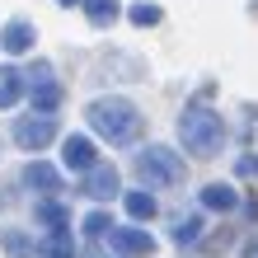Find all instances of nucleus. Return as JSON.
<instances>
[{"label": "nucleus", "instance_id": "f257e3e1", "mask_svg": "<svg viewBox=\"0 0 258 258\" xmlns=\"http://www.w3.org/2000/svg\"><path fill=\"white\" fill-rule=\"evenodd\" d=\"M85 117H89V132L103 136L108 146H127V141H136V132H141V108H136L132 99H122V94L94 99L85 108Z\"/></svg>", "mask_w": 258, "mask_h": 258}, {"label": "nucleus", "instance_id": "f03ea898", "mask_svg": "<svg viewBox=\"0 0 258 258\" xmlns=\"http://www.w3.org/2000/svg\"><path fill=\"white\" fill-rule=\"evenodd\" d=\"M178 141L188 146V155L211 160V155L225 146V117L211 113L207 103H188L183 117H178Z\"/></svg>", "mask_w": 258, "mask_h": 258}, {"label": "nucleus", "instance_id": "7ed1b4c3", "mask_svg": "<svg viewBox=\"0 0 258 258\" xmlns=\"http://www.w3.org/2000/svg\"><path fill=\"white\" fill-rule=\"evenodd\" d=\"M136 174L146 178L150 188H174L183 178V155H174L169 146H146L136 155Z\"/></svg>", "mask_w": 258, "mask_h": 258}, {"label": "nucleus", "instance_id": "20e7f679", "mask_svg": "<svg viewBox=\"0 0 258 258\" xmlns=\"http://www.w3.org/2000/svg\"><path fill=\"white\" fill-rule=\"evenodd\" d=\"M28 94H33V113H56V103H61V85H56V75L47 61H33L28 66Z\"/></svg>", "mask_w": 258, "mask_h": 258}, {"label": "nucleus", "instance_id": "39448f33", "mask_svg": "<svg viewBox=\"0 0 258 258\" xmlns=\"http://www.w3.org/2000/svg\"><path fill=\"white\" fill-rule=\"evenodd\" d=\"M52 136H56V117H47V113H28V117L14 122V141L24 150H42Z\"/></svg>", "mask_w": 258, "mask_h": 258}, {"label": "nucleus", "instance_id": "423d86ee", "mask_svg": "<svg viewBox=\"0 0 258 258\" xmlns=\"http://www.w3.org/2000/svg\"><path fill=\"white\" fill-rule=\"evenodd\" d=\"M108 244H113V253H122V258H146V253H155L150 230H136V225H117V230L108 235Z\"/></svg>", "mask_w": 258, "mask_h": 258}, {"label": "nucleus", "instance_id": "0eeeda50", "mask_svg": "<svg viewBox=\"0 0 258 258\" xmlns=\"http://www.w3.org/2000/svg\"><path fill=\"white\" fill-rule=\"evenodd\" d=\"M61 164H66L71 174H94L99 169L94 141H89V136H66V141H61Z\"/></svg>", "mask_w": 258, "mask_h": 258}, {"label": "nucleus", "instance_id": "6e6552de", "mask_svg": "<svg viewBox=\"0 0 258 258\" xmlns=\"http://www.w3.org/2000/svg\"><path fill=\"white\" fill-rule=\"evenodd\" d=\"M80 192H85V197H94V202H108V197L117 192V169H113V164H99L94 174H85V178H80Z\"/></svg>", "mask_w": 258, "mask_h": 258}, {"label": "nucleus", "instance_id": "1a4fd4ad", "mask_svg": "<svg viewBox=\"0 0 258 258\" xmlns=\"http://www.w3.org/2000/svg\"><path fill=\"white\" fill-rule=\"evenodd\" d=\"M33 42H38V33H33L28 19H10L5 28H0V47H5V52H28Z\"/></svg>", "mask_w": 258, "mask_h": 258}, {"label": "nucleus", "instance_id": "9d476101", "mask_svg": "<svg viewBox=\"0 0 258 258\" xmlns=\"http://www.w3.org/2000/svg\"><path fill=\"white\" fill-rule=\"evenodd\" d=\"M24 183H28V188H38L42 197H52V192H61V174H56L52 164L33 160V164H28V169H24Z\"/></svg>", "mask_w": 258, "mask_h": 258}, {"label": "nucleus", "instance_id": "9b49d317", "mask_svg": "<svg viewBox=\"0 0 258 258\" xmlns=\"http://www.w3.org/2000/svg\"><path fill=\"white\" fill-rule=\"evenodd\" d=\"M202 207L207 211H235L239 207V188L235 183H207L202 188Z\"/></svg>", "mask_w": 258, "mask_h": 258}, {"label": "nucleus", "instance_id": "f8f14e48", "mask_svg": "<svg viewBox=\"0 0 258 258\" xmlns=\"http://www.w3.org/2000/svg\"><path fill=\"white\" fill-rule=\"evenodd\" d=\"M24 80H28L24 71L0 66V108H14V103H19V94H24Z\"/></svg>", "mask_w": 258, "mask_h": 258}, {"label": "nucleus", "instance_id": "ddd939ff", "mask_svg": "<svg viewBox=\"0 0 258 258\" xmlns=\"http://www.w3.org/2000/svg\"><path fill=\"white\" fill-rule=\"evenodd\" d=\"M117 14H122V0H85V19L94 28H108Z\"/></svg>", "mask_w": 258, "mask_h": 258}, {"label": "nucleus", "instance_id": "4468645a", "mask_svg": "<svg viewBox=\"0 0 258 258\" xmlns=\"http://www.w3.org/2000/svg\"><path fill=\"white\" fill-rule=\"evenodd\" d=\"M122 207H127V216L132 221H150V216H155V192H146V188H136V192H127L122 197Z\"/></svg>", "mask_w": 258, "mask_h": 258}, {"label": "nucleus", "instance_id": "2eb2a0df", "mask_svg": "<svg viewBox=\"0 0 258 258\" xmlns=\"http://www.w3.org/2000/svg\"><path fill=\"white\" fill-rule=\"evenodd\" d=\"M38 225H47V235H61L66 225H71V216H66V207L61 202H38Z\"/></svg>", "mask_w": 258, "mask_h": 258}, {"label": "nucleus", "instance_id": "dca6fc26", "mask_svg": "<svg viewBox=\"0 0 258 258\" xmlns=\"http://www.w3.org/2000/svg\"><path fill=\"white\" fill-rule=\"evenodd\" d=\"M0 244H5L10 258H33V253H38V244H33L24 230H0Z\"/></svg>", "mask_w": 258, "mask_h": 258}, {"label": "nucleus", "instance_id": "f3484780", "mask_svg": "<svg viewBox=\"0 0 258 258\" xmlns=\"http://www.w3.org/2000/svg\"><path fill=\"white\" fill-rule=\"evenodd\" d=\"M38 258H75V244H71V235L61 230V235H47L38 244Z\"/></svg>", "mask_w": 258, "mask_h": 258}, {"label": "nucleus", "instance_id": "a211bd4d", "mask_svg": "<svg viewBox=\"0 0 258 258\" xmlns=\"http://www.w3.org/2000/svg\"><path fill=\"white\" fill-rule=\"evenodd\" d=\"M113 230H117V225H113L108 211H89V216H85V235H89V239H108Z\"/></svg>", "mask_w": 258, "mask_h": 258}, {"label": "nucleus", "instance_id": "6ab92c4d", "mask_svg": "<svg viewBox=\"0 0 258 258\" xmlns=\"http://www.w3.org/2000/svg\"><path fill=\"white\" fill-rule=\"evenodd\" d=\"M174 239L178 244H197V239H202V216H178L174 221Z\"/></svg>", "mask_w": 258, "mask_h": 258}, {"label": "nucleus", "instance_id": "aec40b11", "mask_svg": "<svg viewBox=\"0 0 258 258\" xmlns=\"http://www.w3.org/2000/svg\"><path fill=\"white\" fill-rule=\"evenodd\" d=\"M132 24H136V28L160 24V5H150V0H146V5H136V10H132Z\"/></svg>", "mask_w": 258, "mask_h": 258}, {"label": "nucleus", "instance_id": "412c9836", "mask_svg": "<svg viewBox=\"0 0 258 258\" xmlns=\"http://www.w3.org/2000/svg\"><path fill=\"white\" fill-rule=\"evenodd\" d=\"M244 258H258V239H249V244H244Z\"/></svg>", "mask_w": 258, "mask_h": 258}, {"label": "nucleus", "instance_id": "4be33fe9", "mask_svg": "<svg viewBox=\"0 0 258 258\" xmlns=\"http://www.w3.org/2000/svg\"><path fill=\"white\" fill-rule=\"evenodd\" d=\"M61 5H85V0H61Z\"/></svg>", "mask_w": 258, "mask_h": 258}]
</instances>
